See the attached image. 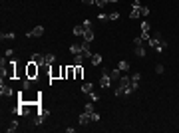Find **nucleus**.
Returning <instances> with one entry per match:
<instances>
[{
    "label": "nucleus",
    "mask_w": 179,
    "mask_h": 133,
    "mask_svg": "<svg viewBox=\"0 0 179 133\" xmlns=\"http://www.w3.org/2000/svg\"><path fill=\"white\" fill-rule=\"evenodd\" d=\"M120 70H122V72H127V70H129V64H127L125 60H122V62H120Z\"/></svg>",
    "instance_id": "obj_25"
},
{
    "label": "nucleus",
    "mask_w": 179,
    "mask_h": 133,
    "mask_svg": "<svg viewBox=\"0 0 179 133\" xmlns=\"http://www.w3.org/2000/svg\"><path fill=\"white\" fill-rule=\"evenodd\" d=\"M135 56H137V58H143V56H145V50H143V48H141V46H135Z\"/></svg>",
    "instance_id": "obj_19"
},
{
    "label": "nucleus",
    "mask_w": 179,
    "mask_h": 133,
    "mask_svg": "<svg viewBox=\"0 0 179 133\" xmlns=\"http://www.w3.org/2000/svg\"><path fill=\"white\" fill-rule=\"evenodd\" d=\"M84 40H86V42H92V40H94V30H92V28L84 32Z\"/></svg>",
    "instance_id": "obj_16"
},
{
    "label": "nucleus",
    "mask_w": 179,
    "mask_h": 133,
    "mask_svg": "<svg viewBox=\"0 0 179 133\" xmlns=\"http://www.w3.org/2000/svg\"><path fill=\"white\" fill-rule=\"evenodd\" d=\"M134 46H143V40H141V36H137L134 40Z\"/></svg>",
    "instance_id": "obj_29"
},
{
    "label": "nucleus",
    "mask_w": 179,
    "mask_h": 133,
    "mask_svg": "<svg viewBox=\"0 0 179 133\" xmlns=\"http://www.w3.org/2000/svg\"><path fill=\"white\" fill-rule=\"evenodd\" d=\"M90 60H92V64H94V66H100V64H101V56L100 54H94Z\"/></svg>",
    "instance_id": "obj_18"
},
{
    "label": "nucleus",
    "mask_w": 179,
    "mask_h": 133,
    "mask_svg": "<svg viewBox=\"0 0 179 133\" xmlns=\"http://www.w3.org/2000/svg\"><path fill=\"white\" fill-rule=\"evenodd\" d=\"M44 60H46L48 66H52V64L56 62V56H54V54H44Z\"/></svg>",
    "instance_id": "obj_13"
},
{
    "label": "nucleus",
    "mask_w": 179,
    "mask_h": 133,
    "mask_svg": "<svg viewBox=\"0 0 179 133\" xmlns=\"http://www.w3.org/2000/svg\"><path fill=\"white\" fill-rule=\"evenodd\" d=\"M52 79H62V68L50 66V81H52Z\"/></svg>",
    "instance_id": "obj_5"
},
{
    "label": "nucleus",
    "mask_w": 179,
    "mask_h": 133,
    "mask_svg": "<svg viewBox=\"0 0 179 133\" xmlns=\"http://www.w3.org/2000/svg\"><path fill=\"white\" fill-rule=\"evenodd\" d=\"M106 4H108V0H96V6H98V8H103Z\"/></svg>",
    "instance_id": "obj_28"
},
{
    "label": "nucleus",
    "mask_w": 179,
    "mask_h": 133,
    "mask_svg": "<svg viewBox=\"0 0 179 133\" xmlns=\"http://www.w3.org/2000/svg\"><path fill=\"white\" fill-rule=\"evenodd\" d=\"M12 93H14V91H12V88L4 86V81H2V84H0V95H4V97H10Z\"/></svg>",
    "instance_id": "obj_6"
},
{
    "label": "nucleus",
    "mask_w": 179,
    "mask_h": 133,
    "mask_svg": "<svg viewBox=\"0 0 179 133\" xmlns=\"http://www.w3.org/2000/svg\"><path fill=\"white\" fill-rule=\"evenodd\" d=\"M88 95H90V100H92V101H98V100H100V95H98L96 91H92V93H88Z\"/></svg>",
    "instance_id": "obj_27"
},
{
    "label": "nucleus",
    "mask_w": 179,
    "mask_h": 133,
    "mask_svg": "<svg viewBox=\"0 0 179 133\" xmlns=\"http://www.w3.org/2000/svg\"><path fill=\"white\" fill-rule=\"evenodd\" d=\"M22 88H24V89H30V88H32V79L26 78V79L22 81Z\"/></svg>",
    "instance_id": "obj_23"
},
{
    "label": "nucleus",
    "mask_w": 179,
    "mask_h": 133,
    "mask_svg": "<svg viewBox=\"0 0 179 133\" xmlns=\"http://www.w3.org/2000/svg\"><path fill=\"white\" fill-rule=\"evenodd\" d=\"M90 115H92V121H100V115H98L96 111H94V113H90Z\"/></svg>",
    "instance_id": "obj_33"
},
{
    "label": "nucleus",
    "mask_w": 179,
    "mask_h": 133,
    "mask_svg": "<svg viewBox=\"0 0 179 133\" xmlns=\"http://www.w3.org/2000/svg\"><path fill=\"white\" fill-rule=\"evenodd\" d=\"M110 78H112V81H115V79L120 81V78H122V70H120V68L112 70V72H110Z\"/></svg>",
    "instance_id": "obj_10"
},
{
    "label": "nucleus",
    "mask_w": 179,
    "mask_h": 133,
    "mask_svg": "<svg viewBox=\"0 0 179 133\" xmlns=\"http://www.w3.org/2000/svg\"><path fill=\"white\" fill-rule=\"evenodd\" d=\"M108 2H117V0H108Z\"/></svg>",
    "instance_id": "obj_37"
},
{
    "label": "nucleus",
    "mask_w": 179,
    "mask_h": 133,
    "mask_svg": "<svg viewBox=\"0 0 179 133\" xmlns=\"http://www.w3.org/2000/svg\"><path fill=\"white\" fill-rule=\"evenodd\" d=\"M147 44L151 46L155 52H163L165 48H167V42L165 40H161V36H155V38H149V42Z\"/></svg>",
    "instance_id": "obj_1"
},
{
    "label": "nucleus",
    "mask_w": 179,
    "mask_h": 133,
    "mask_svg": "<svg viewBox=\"0 0 179 133\" xmlns=\"http://www.w3.org/2000/svg\"><path fill=\"white\" fill-rule=\"evenodd\" d=\"M149 30H151L149 22H141V32H149Z\"/></svg>",
    "instance_id": "obj_26"
},
{
    "label": "nucleus",
    "mask_w": 179,
    "mask_h": 133,
    "mask_svg": "<svg viewBox=\"0 0 179 133\" xmlns=\"http://www.w3.org/2000/svg\"><path fill=\"white\" fill-rule=\"evenodd\" d=\"M82 62H84V54H76L74 56V64H72V66H82Z\"/></svg>",
    "instance_id": "obj_15"
},
{
    "label": "nucleus",
    "mask_w": 179,
    "mask_h": 133,
    "mask_svg": "<svg viewBox=\"0 0 179 133\" xmlns=\"http://www.w3.org/2000/svg\"><path fill=\"white\" fill-rule=\"evenodd\" d=\"M108 18H110V20H117L120 14H117V12H112V14H108Z\"/></svg>",
    "instance_id": "obj_30"
},
{
    "label": "nucleus",
    "mask_w": 179,
    "mask_h": 133,
    "mask_svg": "<svg viewBox=\"0 0 179 133\" xmlns=\"http://www.w3.org/2000/svg\"><path fill=\"white\" fill-rule=\"evenodd\" d=\"M30 60H32L34 64H38V66L46 64V60H44V56H42V54H32V58H30Z\"/></svg>",
    "instance_id": "obj_9"
},
{
    "label": "nucleus",
    "mask_w": 179,
    "mask_h": 133,
    "mask_svg": "<svg viewBox=\"0 0 179 133\" xmlns=\"http://www.w3.org/2000/svg\"><path fill=\"white\" fill-rule=\"evenodd\" d=\"M82 91H84V93H92V91H94V86H92V84H82Z\"/></svg>",
    "instance_id": "obj_17"
},
{
    "label": "nucleus",
    "mask_w": 179,
    "mask_h": 133,
    "mask_svg": "<svg viewBox=\"0 0 179 133\" xmlns=\"http://www.w3.org/2000/svg\"><path fill=\"white\" fill-rule=\"evenodd\" d=\"M86 113H94V105H92V103L86 105Z\"/></svg>",
    "instance_id": "obj_35"
},
{
    "label": "nucleus",
    "mask_w": 179,
    "mask_h": 133,
    "mask_svg": "<svg viewBox=\"0 0 179 133\" xmlns=\"http://www.w3.org/2000/svg\"><path fill=\"white\" fill-rule=\"evenodd\" d=\"M68 76V66H62V79H66Z\"/></svg>",
    "instance_id": "obj_31"
},
{
    "label": "nucleus",
    "mask_w": 179,
    "mask_h": 133,
    "mask_svg": "<svg viewBox=\"0 0 179 133\" xmlns=\"http://www.w3.org/2000/svg\"><path fill=\"white\" fill-rule=\"evenodd\" d=\"M42 34H44V28H42V26H36L34 30H30V32H28V36H30V38H34V36H36V38H40Z\"/></svg>",
    "instance_id": "obj_7"
},
{
    "label": "nucleus",
    "mask_w": 179,
    "mask_h": 133,
    "mask_svg": "<svg viewBox=\"0 0 179 133\" xmlns=\"http://www.w3.org/2000/svg\"><path fill=\"white\" fill-rule=\"evenodd\" d=\"M82 26H84L86 30H90V28H92V22H90V20H84V24H82Z\"/></svg>",
    "instance_id": "obj_34"
},
{
    "label": "nucleus",
    "mask_w": 179,
    "mask_h": 133,
    "mask_svg": "<svg viewBox=\"0 0 179 133\" xmlns=\"http://www.w3.org/2000/svg\"><path fill=\"white\" fill-rule=\"evenodd\" d=\"M38 74H40V66L38 64H34L32 60L26 64V78H30V79H36L38 78Z\"/></svg>",
    "instance_id": "obj_2"
},
{
    "label": "nucleus",
    "mask_w": 179,
    "mask_h": 133,
    "mask_svg": "<svg viewBox=\"0 0 179 133\" xmlns=\"http://www.w3.org/2000/svg\"><path fill=\"white\" fill-rule=\"evenodd\" d=\"M16 64H18V62H8V64H6V70H4V74H2V79L4 78L16 79Z\"/></svg>",
    "instance_id": "obj_3"
},
{
    "label": "nucleus",
    "mask_w": 179,
    "mask_h": 133,
    "mask_svg": "<svg viewBox=\"0 0 179 133\" xmlns=\"http://www.w3.org/2000/svg\"><path fill=\"white\" fill-rule=\"evenodd\" d=\"M70 52L76 56V54H82V44H72L70 46Z\"/></svg>",
    "instance_id": "obj_12"
},
{
    "label": "nucleus",
    "mask_w": 179,
    "mask_h": 133,
    "mask_svg": "<svg viewBox=\"0 0 179 133\" xmlns=\"http://www.w3.org/2000/svg\"><path fill=\"white\" fill-rule=\"evenodd\" d=\"M155 72H157V74H163V64H157V66H155Z\"/></svg>",
    "instance_id": "obj_32"
},
{
    "label": "nucleus",
    "mask_w": 179,
    "mask_h": 133,
    "mask_svg": "<svg viewBox=\"0 0 179 133\" xmlns=\"http://www.w3.org/2000/svg\"><path fill=\"white\" fill-rule=\"evenodd\" d=\"M110 84H112V78H110V72L108 70H103V76L100 78V88H110Z\"/></svg>",
    "instance_id": "obj_4"
},
{
    "label": "nucleus",
    "mask_w": 179,
    "mask_h": 133,
    "mask_svg": "<svg viewBox=\"0 0 179 133\" xmlns=\"http://www.w3.org/2000/svg\"><path fill=\"white\" fill-rule=\"evenodd\" d=\"M84 4H96V0H82Z\"/></svg>",
    "instance_id": "obj_36"
},
{
    "label": "nucleus",
    "mask_w": 179,
    "mask_h": 133,
    "mask_svg": "<svg viewBox=\"0 0 179 133\" xmlns=\"http://www.w3.org/2000/svg\"><path fill=\"white\" fill-rule=\"evenodd\" d=\"M82 54H84V58H92V50H90V42H84L82 44Z\"/></svg>",
    "instance_id": "obj_8"
},
{
    "label": "nucleus",
    "mask_w": 179,
    "mask_h": 133,
    "mask_svg": "<svg viewBox=\"0 0 179 133\" xmlns=\"http://www.w3.org/2000/svg\"><path fill=\"white\" fill-rule=\"evenodd\" d=\"M84 32H86L84 26H76V28H74V36H84Z\"/></svg>",
    "instance_id": "obj_21"
},
{
    "label": "nucleus",
    "mask_w": 179,
    "mask_h": 133,
    "mask_svg": "<svg viewBox=\"0 0 179 133\" xmlns=\"http://www.w3.org/2000/svg\"><path fill=\"white\" fill-rule=\"evenodd\" d=\"M76 68V79H82L84 78V68L82 66H74Z\"/></svg>",
    "instance_id": "obj_20"
},
{
    "label": "nucleus",
    "mask_w": 179,
    "mask_h": 133,
    "mask_svg": "<svg viewBox=\"0 0 179 133\" xmlns=\"http://www.w3.org/2000/svg\"><path fill=\"white\" fill-rule=\"evenodd\" d=\"M0 38H2V40H14L16 34H14V32H2V34H0Z\"/></svg>",
    "instance_id": "obj_14"
},
{
    "label": "nucleus",
    "mask_w": 179,
    "mask_h": 133,
    "mask_svg": "<svg viewBox=\"0 0 179 133\" xmlns=\"http://www.w3.org/2000/svg\"><path fill=\"white\" fill-rule=\"evenodd\" d=\"M16 129H18V121H10V125H8V127H6V131H16Z\"/></svg>",
    "instance_id": "obj_22"
},
{
    "label": "nucleus",
    "mask_w": 179,
    "mask_h": 133,
    "mask_svg": "<svg viewBox=\"0 0 179 133\" xmlns=\"http://www.w3.org/2000/svg\"><path fill=\"white\" fill-rule=\"evenodd\" d=\"M90 121H92V115H90V113H86V111H84V113L80 115V125H88Z\"/></svg>",
    "instance_id": "obj_11"
},
{
    "label": "nucleus",
    "mask_w": 179,
    "mask_h": 133,
    "mask_svg": "<svg viewBox=\"0 0 179 133\" xmlns=\"http://www.w3.org/2000/svg\"><path fill=\"white\" fill-rule=\"evenodd\" d=\"M139 79H141V74H139V72H135L134 76H131V84H139Z\"/></svg>",
    "instance_id": "obj_24"
}]
</instances>
